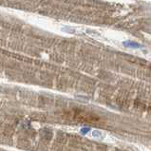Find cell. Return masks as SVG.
I'll use <instances>...</instances> for the list:
<instances>
[{"label":"cell","instance_id":"cell-3","mask_svg":"<svg viewBox=\"0 0 151 151\" xmlns=\"http://www.w3.org/2000/svg\"><path fill=\"white\" fill-rule=\"evenodd\" d=\"M89 131H90V128L89 127H83V128L81 129V133L83 135H87Z\"/></svg>","mask_w":151,"mask_h":151},{"label":"cell","instance_id":"cell-2","mask_svg":"<svg viewBox=\"0 0 151 151\" xmlns=\"http://www.w3.org/2000/svg\"><path fill=\"white\" fill-rule=\"evenodd\" d=\"M103 134H102V132H100L99 130H93L92 131V137L94 138H102Z\"/></svg>","mask_w":151,"mask_h":151},{"label":"cell","instance_id":"cell-1","mask_svg":"<svg viewBox=\"0 0 151 151\" xmlns=\"http://www.w3.org/2000/svg\"><path fill=\"white\" fill-rule=\"evenodd\" d=\"M124 47H127V48H132V49H141L143 48L140 44H138L136 42H132V41H126L124 42Z\"/></svg>","mask_w":151,"mask_h":151}]
</instances>
